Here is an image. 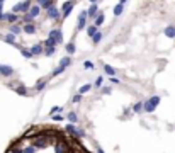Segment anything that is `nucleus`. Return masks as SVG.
Here are the masks:
<instances>
[{"instance_id": "1", "label": "nucleus", "mask_w": 175, "mask_h": 153, "mask_svg": "<svg viewBox=\"0 0 175 153\" xmlns=\"http://www.w3.org/2000/svg\"><path fill=\"white\" fill-rule=\"evenodd\" d=\"M158 104H160V95H153L146 102H143V111L148 112V114H151V112L156 109V105Z\"/></svg>"}, {"instance_id": "2", "label": "nucleus", "mask_w": 175, "mask_h": 153, "mask_svg": "<svg viewBox=\"0 0 175 153\" xmlns=\"http://www.w3.org/2000/svg\"><path fill=\"white\" fill-rule=\"evenodd\" d=\"M29 9H31V0H24L12 7V14H27Z\"/></svg>"}, {"instance_id": "3", "label": "nucleus", "mask_w": 175, "mask_h": 153, "mask_svg": "<svg viewBox=\"0 0 175 153\" xmlns=\"http://www.w3.org/2000/svg\"><path fill=\"white\" fill-rule=\"evenodd\" d=\"M75 7V0H68V2H65L63 5H61V19H67L68 16L71 14V10H73Z\"/></svg>"}, {"instance_id": "4", "label": "nucleus", "mask_w": 175, "mask_h": 153, "mask_svg": "<svg viewBox=\"0 0 175 153\" xmlns=\"http://www.w3.org/2000/svg\"><path fill=\"white\" fill-rule=\"evenodd\" d=\"M87 10H82V12L78 14V21H76V31H82V29L87 27Z\"/></svg>"}, {"instance_id": "5", "label": "nucleus", "mask_w": 175, "mask_h": 153, "mask_svg": "<svg viewBox=\"0 0 175 153\" xmlns=\"http://www.w3.org/2000/svg\"><path fill=\"white\" fill-rule=\"evenodd\" d=\"M48 17H49V19H53V21H60L61 19V10L58 9L54 3L48 9Z\"/></svg>"}, {"instance_id": "6", "label": "nucleus", "mask_w": 175, "mask_h": 153, "mask_svg": "<svg viewBox=\"0 0 175 153\" xmlns=\"http://www.w3.org/2000/svg\"><path fill=\"white\" fill-rule=\"evenodd\" d=\"M29 51H31L32 56H39V54L44 53V46H43V43H36L34 46H31V48H29Z\"/></svg>"}, {"instance_id": "7", "label": "nucleus", "mask_w": 175, "mask_h": 153, "mask_svg": "<svg viewBox=\"0 0 175 153\" xmlns=\"http://www.w3.org/2000/svg\"><path fill=\"white\" fill-rule=\"evenodd\" d=\"M48 38H54V39L58 41V44H60V43L63 41V32H61V29H60V27H58V29H51Z\"/></svg>"}, {"instance_id": "8", "label": "nucleus", "mask_w": 175, "mask_h": 153, "mask_svg": "<svg viewBox=\"0 0 175 153\" xmlns=\"http://www.w3.org/2000/svg\"><path fill=\"white\" fill-rule=\"evenodd\" d=\"M97 14H99V5H97V3H92V5L89 7V10H87V17H89V19H95Z\"/></svg>"}, {"instance_id": "9", "label": "nucleus", "mask_w": 175, "mask_h": 153, "mask_svg": "<svg viewBox=\"0 0 175 153\" xmlns=\"http://www.w3.org/2000/svg\"><path fill=\"white\" fill-rule=\"evenodd\" d=\"M2 21H7V22H10V24H16V22H19V16L17 14H12V12H9V14H3V19Z\"/></svg>"}, {"instance_id": "10", "label": "nucleus", "mask_w": 175, "mask_h": 153, "mask_svg": "<svg viewBox=\"0 0 175 153\" xmlns=\"http://www.w3.org/2000/svg\"><path fill=\"white\" fill-rule=\"evenodd\" d=\"M0 75L2 76H12L14 75V68L9 67V65H2V67H0Z\"/></svg>"}, {"instance_id": "11", "label": "nucleus", "mask_w": 175, "mask_h": 153, "mask_svg": "<svg viewBox=\"0 0 175 153\" xmlns=\"http://www.w3.org/2000/svg\"><path fill=\"white\" fill-rule=\"evenodd\" d=\"M41 10H43L41 7H39L38 3H34V5H31V9H29V12H27V14L32 17V19H36V17H38L39 14H41Z\"/></svg>"}, {"instance_id": "12", "label": "nucleus", "mask_w": 175, "mask_h": 153, "mask_svg": "<svg viewBox=\"0 0 175 153\" xmlns=\"http://www.w3.org/2000/svg\"><path fill=\"white\" fill-rule=\"evenodd\" d=\"M163 34L168 39H175V26H167V27L163 29Z\"/></svg>"}, {"instance_id": "13", "label": "nucleus", "mask_w": 175, "mask_h": 153, "mask_svg": "<svg viewBox=\"0 0 175 153\" xmlns=\"http://www.w3.org/2000/svg\"><path fill=\"white\" fill-rule=\"evenodd\" d=\"M67 119H68V123H70V124H76V123H78V116H76V112L75 111H70L67 114Z\"/></svg>"}, {"instance_id": "14", "label": "nucleus", "mask_w": 175, "mask_h": 153, "mask_svg": "<svg viewBox=\"0 0 175 153\" xmlns=\"http://www.w3.org/2000/svg\"><path fill=\"white\" fill-rule=\"evenodd\" d=\"M22 31L25 32V34H36V26L34 24H24Z\"/></svg>"}, {"instance_id": "15", "label": "nucleus", "mask_w": 175, "mask_h": 153, "mask_svg": "<svg viewBox=\"0 0 175 153\" xmlns=\"http://www.w3.org/2000/svg\"><path fill=\"white\" fill-rule=\"evenodd\" d=\"M102 68H104V72H105L109 76H114L116 73H117V72H116V68L111 67V65H107V63H104V67H102Z\"/></svg>"}, {"instance_id": "16", "label": "nucleus", "mask_w": 175, "mask_h": 153, "mask_svg": "<svg viewBox=\"0 0 175 153\" xmlns=\"http://www.w3.org/2000/svg\"><path fill=\"white\" fill-rule=\"evenodd\" d=\"M65 49H67V53H68V54H73L75 51H76L75 41H70V43H67V44H65Z\"/></svg>"}, {"instance_id": "17", "label": "nucleus", "mask_w": 175, "mask_h": 153, "mask_svg": "<svg viewBox=\"0 0 175 153\" xmlns=\"http://www.w3.org/2000/svg\"><path fill=\"white\" fill-rule=\"evenodd\" d=\"M70 65H71V58H70V56H63V58L60 60V67H61V68H68Z\"/></svg>"}, {"instance_id": "18", "label": "nucleus", "mask_w": 175, "mask_h": 153, "mask_svg": "<svg viewBox=\"0 0 175 153\" xmlns=\"http://www.w3.org/2000/svg\"><path fill=\"white\" fill-rule=\"evenodd\" d=\"M94 21H95V22H94V26H95V27H100V26L104 24V14L99 12V14H97V17H95Z\"/></svg>"}, {"instance_id": "19", "label": "nucleus", "mask_w": 175, "mask_h": 153, "mask_svg": "<svg viewBox=\"0 0 175 153\" xmlns=\"http://www.w3.org/2000/svg\"><path fill=\"white\" fill-rule=\"evenodd\" d=\"M102 38H104V34H102L100 31H97L95 34L92 36V43H94V44H99V43L102 41Z\"/></svg>"}, {"instance_id": "20", "label": "nucleus", "mask_w": 175, "mask_h": 153, "mask_svg": "<svg viewBox=\"0 0 175 153\" xmlns=\"http://www.w3.org/2000/svg\"><path fill=\"white\" fill-rule=\"evenodd\" d=\"M22 32V27L19 24H12L10 26V34H21Z\"/></svg>"}, {"instance_id": "21", "label": "nucleus", "mask_w": 175, "mask_h": 153, "mask_svg": "<svg viewBox=\"0 0 175 153\" xmlns=\"http://www.w3.org/2000/svg\"><path fill=\"white\" fill-rule=\"evenodd\" d=\"M97 31H99V27H95V26H94V24H89V26H87V34H89L90 38H92V36L95 34Z\"/></svg>"}, {"instance_id": "22", "label": "nucleus", "mask_w": 175, "mask_h": 153, "mask_svg": "<svg viewBox=\"0 0 175 153\" xmlns=\"http://www.w3.org/2000/svg\"><path fill=\"white\" fill-rule=\"evenodd\" d=\"M46 83H48V82H46V80H39V82H38V83H36V85H34V90H36V92H41V90H43V89H44V87H46Z\"/></svg>"}, {"instance_id": "23", "label": "nucleus", "mask_w": 175, "mask_h": 153, "mask_svg": "<svg viewBox=\"0 0 175 153\" xmlns=\"http://www.w3.org/2000/svg\"><path fill=\"white\" fill-rule=\"evenodd\" d=\"M90 89H92V83H85V85H82L78 89V94H80V95H83V94H87Z\"/></svg>"}, {"instance_id": "24", "label": "nucleus", "mask_w": 175, "mask_h": 153, "mask_svg": "<svg viewBox=\"0 0 175 153\" xmlns=\"http://www.w3.org/2000/svg\"><path fill=\"white\" fill-rule=\"evenodd\" d=\"M32 21H34V19H32V17L29 16V14H22V19H21L19 22H24V24H34Z\"/></svg>"}, {"instance_id": "25", "label": "nucleus", "mask_w": 175, "mask_h": 153, "mask_svg": "<svg viewBox=\"0 0 175 153\" xmlns=\"http://www.w3.org/2000/svg\"><path fill=\"white\" fill-rule=\"evenodd\" d=\"M3 41L9 43V44H16V34H10V32H9V34L3 38Z\"/></svg>"}, {"instance_id": "26", "label": "nucleus", "mask_w": 175, "mask_h": 153, "mask_svg": "<svg viewBox=\"0 0 175 153\" xmlns=\"http://www.w3.org/2000/svg\"><path fill=\"white\" fill-rule=\"evenodd\" d=\"M16 92L19 94V95H27V89H25L24 85H17L16 87Z\"/></svg>"}, {"instance_id": "27", "label": "nucleus", "mask_w": 175, "mask_h": 153, "mask_svg": "<svg viewBox=\"0 0 175 153\" xmlns=\"http://www.w3.org/2000/svg\"><path fill=\"white\" fill-rule=\"evenodd\" d=\"M122 10H124V5H121V3H117V5L114 7V16H121Z\"/></svg>"}, {"instance_id": "28", "label": "nucleus", "mask_w": 175, "mask_h": 153, "mask_svg": "<svg viewBox=\"0 0 175 153\" xmlns=\"http://www.w3.org/2000/svg\"><path fill=\"white\" fill-rule=\"evenodd\" d=\"M141 111H143V102H136V104L133 105V112L138 114V112H141Z\"/></svg>"}, {"instance_id": "29", "label": "nucleus", "mask_w": 175, "mask_h": 153, "mask_svg": "<svg viewBox=\"0 0 175 153\" xmlns=\"http://www.w3.org/2000/svg\"><path fill=\"white\" fill-rule=\"evenodd\" d=\"M21 54H22L24 58H32V54H31V51H29V48H21Z\"/></svg>"}, {"instance_id": "30", "label": "nucleus", "mask_w": 175, "mask_h": 153, "mask_svg": "<svg viewBox=\"0 0 175 153\" xmlns=\"http://www.w3.org/2000/svg\"><path fill=\"white\" fill-rule=\"evenodd\" d=\"M83 68H85V70H90V68H92V70H94V68H95V65H94L90 60H87V61H83Z\"/></svg>"}, {"instance_id": "31", "label": "nucleus", "mask_w": 175, "mask_h": 153, "mask_svg": "<svg viewBox=\"0 0 175 153\" xmlns=\"http://www.w3.org/2000/svg\"><path fill=\"white\" fill-rule=\"evenodd\" d=\"M73 136H76V138H83V136H85V131H83L82 128H76V129H75V134H73Z\"/></svg>"}, {"instance_id": "32", "label": "nucleus", "mask_w": 175, "mask_h": 153, "mask_svg": "<svg viewBox=\"0 0 175 153\" xmlns=\"http://www.w3.org/2000/svg\"><path fill=\"white\" fill-rule=\"evenodd\" d=\"M75 124H67L65 126V131H67V133H70V134H75Z\"/></svg>"}, {"instance_id": "33", "label": "nucleus", "mask_w": 175, "mask_h": 153, "mask_svg": "<svg viewBox=\"0 0 175 153\" xmlns=\"http://www.w3.org/2000/svg\"><path fill=\"white\" fill-rule=\"evenodd\" d=\"M54 53H56V48H44V53L43 54H46V56H53Z\"/></svg>"}, {"instance_id": "34", "label": "nucleus", "mask_w": 175, "mask_h": 153, "mask_svg": "<svg viewBox=\"0 0 175 153\" xmlns=\"http://www.w3.org/2000/svg\"><path fill=\"white\" fill-rule=\"evenodd\" d=\"M51 119H53V121H56V123H60V121H63V119H65V116H61L60 112H58V114H53V116H51Z\"/></svg>"}, {"instance_id": "35", "label": "nucleus", "mask_w": 175, "mask_h": 153, "mask_svg": "<svg viewBox=\"0 0 175 153\" xmlns=\"http://www.w3.org/2000/svg\"><path fill=\"white\" fill-rule=\"evenodd\" d=\"M65 72V68H61V67H58V68H54L53 70V73H51V76H56V75H61Z\"/></svg>"}, {"instance_id": "36", "label": "nucleus", "mask_w": 175, "mask_h": 153, "mask_svg": "<svg viewBox=\"0 0 175 153\" xmlns=\"http://www.w3.org/2000/svg\"><path fill=\"white\" fill-rule=\"evenodd\" d=\"M71 102H73V104H80V102H82V95H80V94H75Z\"/></svg>"}, {"instance_id": "37", "label": "nucleus", "mask_w": 175, "mask_h": 153, "mask_svg": "<svg viewBox=\"0 0 175 153\" xmlns=\"http://www.w3.org/2000/svg\"><path fill=\"white\" fill-rule=\"evenodd\" d=\"M102 92H104V94H107V95H109V94H111L112 92V87H102Z\"/></svg>"}, {"instance_id": "38", "label": "nucleus", "mask_w": 175, "mask_h": 153, "mask_svg": "<svg viewBox=\"0 0 175 153\" xmlns=\"http://www.w3.org/2000/svg\"><path fill=\"white\" fill-rule=\"evenodd\" d=\"M102 82H104V76H97V80H95V87H100V85H102Z\"/></svg>"}, {"instance_id": "39", "label": "nucleus", "mask_w": 175, "mask_h": 153, "mask_svg": "<svg viewBox=\"0 0 175 153\" xmlns=\"http://www.w3.org/2000/svg\"><path fill=\"white\" fill-rule=\"evenodd\" d=\"M111 83H116V85H119V78H116V76H111Z\"/></svg>"}, {"instance_id": "40", "label": "nucleus", "mask_w": 175, "mask_h": 153, "mask_svg": "<svg viewBox=\"0 0 175 153\" xmlns=\"http://www.w3.org/2000/svg\"><path fill=\"white\" fill-rule=\"evenodd\" d=\"M2 19H3V5L0 3V21H2Z\"/></svg>"}, {"instance_id": "41", "label": "nucleus", "mask_w": 175, "mask_h": 153, "mask_svg": "<svg viewBox=\"0 0 175 153\" xmlns=\"http://www.w3.org/2000/svg\"><path fill=\"white\" fill-rule=\"evenodd\" d=\"M44 2H46V0H36V3H38V5H39V7H41V5H43V3H44Z\"/></svg>"}, {"instance_id": "42", "label": "nucleus", "mask_w": 175, "mask_h": 153, "mask_svg": "<svg viewBox=\"0 0 175 153\" xmlns=\"http://www.w3.org/2000/svg\"><path fill=\"white\" fill-rule=\"evenodd\" d=\"M95 150H97V153H104V150H102V148H100V146H97V148H95Z\"/></svg>"}, {"instance_id": "43", "label": "nucleus", "mask_w": 175, "mask_h": 153, "mask_svg": "<svg viewBox=\"0 0 175 153\" xmlns=\"http://www.w3.org/2000/svg\"><path fill=\"white\" fill-rule=\"evenodd\" d=\"M126 2H127V0H119V3H121V5H124Z\"/></svg>"}, {"instance_id": "44", "label": "nucleus", "mask_w": 175, "mask_h": 153, "mask_svg": "<svg viewBox=\"0 0 175 153\" xmlns=\"http://www.w3.org/2000/svg\"><path fill=\"white\" fill-rule=\"evenodd\" d=\"M89 2H90V3H97L99 0H89Z\"/></svg>"}, {"instance_id": "45", "label": "nucleus", "mask_w": 175, "mask_h": 153, "mask_svg": "<svg viewBox=\"0 0 175 153\" xmlns=\"http://www.w3.org/2000/svg\"><path fill=\"white\" fill-rule=\"evenodd\" d=\"M3 2H5V0H0V3H3Z\"/></svg>"}, {"instance_id": "46", "label": "nucleus", "mask_w": 175, "mask_h": 153, "mask_svg": "<svg viewBox=\"0 0 175 153\" xmlns=\"http://www.w3.org/2000/svg\"><path fill=\"white\" fill-rule=\"evenodd\" d=\"M0 67H2V65H0Z\"/></svg>"}]
</instances>
